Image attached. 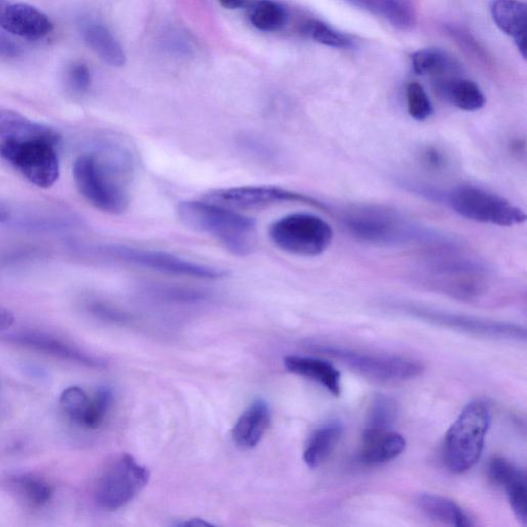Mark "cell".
<instances>
[{
  "instance_id": "ffe728a7",
  "label": "cell",
  "mask_w": 527,
  "mask_h": 527,
  "mask_svg": "<svg viewBox=\"0 0 527 527\" xmlns=\"http://www.w3.org/2000/svg\"><path fill=\"white\" fill-rule=\"evenodd\" d=\"M438 94L453 107L465 112H477L486 102L480 87L473 81L453 76L434 80Z\"/></svg>"
},
{
  "instance_id": "8fae6325",
  "label": "cell",
  "mask_w": 527,
  "mask_h": 527,
  "mask_svg": "<svg viewBox=\"0 0 527 527\" xmlns=\"http://www.w3.org/2000/svg\"><path fill=\"white\" fill-rule=\"evenodd\" d=\"M104 253L123 263L169 275L204 280H218L228 275V271L220 267L192 262L166 252L133 248L129 245H109L104 248Z\"/></svg>"
},
{
  "instance_id": "5b68a950",
  "label": "cell",
  "mask_w": 527,
  "mask_h": 527,
  "mask_svg": "<svg viewBox=\"0 0 527 527\" xmlns=\"http://www.w3.org/2000/svg\"><path fill=\"white\" fill-rule=\"evenodd\" d=\"M347 232L357 240L376 247H399L411 243L439 244L442 236L416 226L393 210L378 207L355 209L344 219Z\"/></svg>"
},
{
  "instance_id": "52a82bcc",
  "label": "cell",
  "mask_w": 527,
  "mask_h": 527,
  "mask_svg": "<svg viewBox=\"0 0 527 527\" xmlns=\"http://www.w3.org/2000/svg\"><path fill=\"white\" fill-rule=\"evenodd\" d=\"M269 237L280 251L311 258L323 255L330 248L334 232L322 218L298 213L275 221L269 228Z\"/></svg>"
},
{
  "instance_id": "277c9868",
  "label": "cell",
  "mask_w": 527,
  "mask_h": 527,
  "mask_svg": "<svg viewBox=\"0 0 527 527\" xmlns=\"http://www.w3.org/2000/svg\"><path fill=\"white\" fill-rule=\"evenodd\" d=\"M431 248L420 265V277L427 286L461 300L479 298L486 291L488 273L479 261L456 251L449 241Z\"/></svg>"
},
{
  "instance_id": "9a60e30c",
  "label": "cell",
  "mask_w": 527,
  "mask_h": 527,
  "mask_svg": "<svg viewBox=\"0 0 527 527\" xmlns=\"http://www.w3.org/2000/svg\"><path fill=\"white\" fill-rule=\"evenodd\" d=\"M0 26L17 37L39 41L49 35L54 25L49 17L27 4L0 2Z\"/></svg>"
},
{
  "instance_id": "d590c367",
  "label": "cell",
  "mask_w": 527,
  "mask_h": 527,
  "mask_svg": "<svg viewBox=\"0 0 527 527\" xmlns=\"http://www.w3.org/2000/svg\"><path fill=\"white\" fill-rule=\"evenodd\" d=\"M14 315L7 308L0 307V331L9 329L14 324Z\"/></svg>"
},
{
  "instance_id": "e575fe53",
  "label": "cell",
  "mask_w": 527,
  "mask_h": 527,
  "mask_svg": "<svg viewBox=\"0 0 527 527\" xmlns=\"http://www.w3.org/2000/svg\"><path fill=\"white\" fill-rule=\"evenodd\" d=\"M421 160L425 165L433 170H442L446 167V157L436 148H427L421 154Z\"/></svg>"
},
{
  "instance_id": "f35d334b",
  "label": "cell",
  "mask_w": 527,
  "mask_h": 527,
  "mask_svg": "<svg viewBox=\"0 0 527 527\" xmlns=\"http://www.w3.org/2000/svg\"><path fill=\"white\" fill-rule=\"evenodd\" d=\"M9 220V215L6 210L0 207V223H4Z\"/></svg>"
},
{
  "instance_id": "603a6c76",
  "label": "cell",
  "mask_w": 527,
  "mask_h": 527,
  "mask_svg": "<svg viewBox=\"0 0 527 527\" xmlns=\"http://www.w3.org/2000/svg\"><path fill=\"white\" fill-rule=\"evenodd\" d=\"M401 30H410L416 24V12L411 0H347Z\"/></svg>"
},
{
  "instance_id": "d6986e66",
  "label": "cell",
  "mask_w": 527,
  "mask_h": 527,
  "mask_svg": "<svg viewBox=\"0 0 527 527\" xmlns=\"http://www.w3.org/2000/svg\"><path fill=\"white\" fill-rule=\"evenodd\" d=\"M80 32L87 46L105 63L114 67L125 64V52L107 26L96 20L86 19L80 23Z\"/></svg>"
},
{
  "instance_id": "4fadbf2b",
  "label": "cell",
  "mask_w": 527,
  "mask_h": 527,
  "mask_svg": "<svg viewBox=\"0 0 527 527\" xmlns=\"http://www.w3.org/2000/svg\"><path fill=\"white\" fill-rule=\"evenodd\" d=\"M403 310L419 320L477 336L509 340H525L526 338L525 329L512 324L487 321L473 318V316L411 304L403 306Z\"/></svg>"
},
{
  "instance_id": "484cf974",
  "label": "cell",
  "mask_w": 527,
  "mask_h": 527,
  "mask_svg": "<svg viewBox=\"0 0 527 527\" xmlns=\"http://www.w3.org/2000/svg\"><path fill=\"white\" fill-rule=\"evenodd\" d=\"M343 434L338 421L316 430L310 437L303 453V460L310 469L319 468L330 456Z\"/></svg>"
},
{
  "instance_id": "1f68e13d",
  "label": "cell",
  "mask_w": 527,
  "mask_h": 527,
  "mask_svg": "<svg viewBox=\"0 0 527 527\" xmlns=\"http://www.w3.org/2000/svg\"><path fill=\"white\" fill-rule=\"evenodd\" d=\"M408 113L416 121H426L434 113L432 102L425 88L417 82H411L406 88Z\"/></svg>"
},
{
  "instance_id": "30bf717a",
  "label": "cell",
  "mask_w": 527,
  "mask_h": 527,
  "mask_svg": "<svg viewBox=\"0 0 527 527\" xmlns=\"http://www.w3.org/2000/svg\"><path fill=\"white\" fill-rule=\"evenodd\" d=\"M316 348L319 353L330 356L351 370L380 382L407 381L417 378L425 371L421 362L411 358L366 354L332 345H320Z\"/></svg>"
},
{
  "instance_id": "2e32d148",
  "label": "cell",
  "mask_w": 527,
  "mask_h": 527,
  "mask_svg": "<svg viewBox=\"0 0 527 527\" xmlns=\"http://www.w3.org/2000/svg\"><path fill=\"white\" fill-rule=\"evenodd\" d=\"M489 476L506 491L509 504L518 519L527 524V483L526 474L513 463L498 458L489 464Z\"/></svg>"
},
{
  "instance_id": "8d00e7d4",
  "label": "cell",
  "mask_w": 527,
  "mask_h": 527,
  "mask_svg": "<svg viewBox=\"0 0 527 527\" xmlns=\"http://www.w3.org/2000/svg\"><path fill=\"white\" fill-rule=\"evenodd\" d=\"M219 3L226 9L237 10L244 6L245 0H219Z\"/></svg>"
},
{
  "instance_id": "e0dca14e",
  "label": "cell",
  "mask_w": 527,
  "mask_h": 527,
  "mask_svg": "<svg viewBox=\"0 0 527 527\" xmlns=\"http://www.w3.org/2000/svg\"><path fill=\"white\" fill-rule=\"evenodd\" d=\"M406 448L405 438L391 430L366 429L362 436L360 460L367 465L389 463Z\"/></svg>"
},
{
  "instance_id": "7a4b0ae2",
  "label": "cell",
  "mask_w": 527,
  "mask_h": 527,
  "mask_svg": "<svg viewBox=\"0 0 527 527\" xmlns=\"http://www.w3.org/2000/svg\"><path fill=\"white\" fill-rule=\"evenodd\" d=\"M132 171L126 153L109 162L94 155H82L73 170L75 184L84 199L100 212L114 216L128 209L127 182Z\"/></svg>"
},
{
  "instance_id": "d4e9b609",
  "label": "cell",
  "mask_w": 527,
  "mask_h": 527,
  "mask_svg": "<svg viewBox=\"0 0 527 527\" xmlns=\"http://www.w3.org/2000/svg\"><path fill=\"white\" fill-rule=\"evenodd\" d=\"M413 72L418 76H429L434 80L458 76L460 65L447 52L428 48L416 51L411 56Z\"/></svg>"
},
{
  "instance_id": "74e56055",
  "label": "cell",
  "mask_w": 527,
  "mask_h": 527,
  "mask_svg": "<svg viewBox=\"0 0 527 527\" xmlns=\"http://www.w3.org/2000/svg\"><path fill=\"white\" fill-rule=\"evenodd\" d=\"M182 526H209L212 525L210 523L201 521L200 519L191 520L189 522H185L181 524Z\"/></svg>"
},
{
  "instance_id": "4316f807",
  "label": "cell",
  "mask_w": 527,
  "mask_h": 527,
  "mask_svg": "<svg viewBox=\"0 0 527 527\" xmlns=\"http://www.w3.org/2000/svg\"><path fill=\"white\" fill-rule=\"evenodd\" d=\"M421 512L430 519L455 527L473 526L471 518L454 502L438 495H423L417 500Z\"/></svg>"
},
{
  "instance_id": "f546056e",
  "label": "cell",
  "mask_w": 527,
  "mask_h": 527,
  "mask_svg": "<svg viewBox=\"0 0 527 527\" xmlns=\"http://www.w3.org/2000/svg\"><path fill=\"white\" fill-rule=\"evenodd\" d=\"M302 31L312 41L331 48L349 49L355 46V41L349 35L321 20L310 19L306 21Z\"/></svg>"
},
{
  "instance_id": "4dcf8cb0",
  "label": "cell",
  "mask_w": 527,
  "mask_h": 527,
  "mask_svg": "<svg viewBox=\"0 0 527 527\" xmlns=\"http://www.w3.org/2000/svg\"><path fill=\"white\" fill-rule=\"evenodd\" d=\"M397 403L385 395H377L371 405L366 429L391 430L397 419Z\"/></svg>"
},
{
  "instance_id": "f1b7e54d",
  "label": "cell",
  "mask_w": 527,
  "mask_h": 527,
  "mask_svg": "<svg viewBox=\"0 0 527 527\" xmlns=\"http://www.w3.org/2000/svg\"><path fill=\"white\" fill-rule=\"evenodd\" d=\"M13 486L17 493L34 508L48 504L53 496L52 486L41 477L34 475H20L13 479Z\"/></svg>"
},
{
  "instance_id": "7c38bea8",
  "label": "cell",
  "mask_w": 527,
  "mask_h": 527,
  "mask_svg": "<svg viewBox=\"0 0 527 527\" xmlns=\"http://www.w3.org/2000/svg\"><path fill=\"white\" fill-rule=\"evenodd\" d=\"M205 200L231 209H261L276 204L302 203L316 208L327 206L310 196L273 186H247L210 191Z\"/></svg>"
},
{
  "instance_id": "7402d4cb",
  "label": "cell",
  "mask_w": 527,
  "mask_h": 527,
  "mask_svg": "<svg viewBox=\"0 0 527 527\" xmlns=\"http://www.w3.org/2000/svg\"><path fill=\"white\" fill-rule=\"evenodd\" d=\"M289 372L320 383L335 397L341 395V374L329 362L307 357L291 356L285 359Z\"/></svg>"
},
{
  "instance_id": "3957f363",
  "label": "cell",
  "mask_w": 527,
  "mask_h": 527,
  "mask_svg": "<svg viewBox=\"0 0 527 527\" xmlns=\"http://www.w3.org/2000/svg\"><path fill=\"white\" fill-rule=\"evenodd\" d=\"M177 212L185 226L214 237L234 256L247 257L256 249V222L235 209L207 200H186L179 203Z\"/></svg>"
},
{
  "instance_id": "ba28073f",
  "label": "cell",
  "mask_w": 527,
  "mask_h": 527,
  "mask_svg": "<svg viewBox=\"0 0 527 527\" xmlns=\"http://www.w3.org/2000/svg\"><path fill=\"white\" fill-rule=\"evenodd\" d=\"M446 203L459 216L482 224L513 227L523 224L522 209L502 196L476 186H460L449 191Z\"/></svg>"
},
{
  "instance_id": "44dd1931",
  "label": "cell",
  "mask_w": 527,
  "mask_h": 527,
  "mask_svg": "<svg viewBox=\"0 0 527 527\" xmlns=\"http://www.w3.org/2000/svg\"><path fill=\"white\" fill-rule=\"evenodd\" d=\"M491 17L497 26L514 39L522 57L526 58V6L517 0H494L490 5Z\"/></svg>"
},
{
  "instance_id": "d6a6232c",
  "label": "cell",
  "mask_w": 527,
  "mask_h": 527,
  "mask_svg": "<svg viewBox=\"0 0 527 527\" xmlns=\"http://www.w3.org/2000/svg\"><path fill=\"white\" fill-rule=\"evenodd\" d=\"M68 83L72 89L79 93H86L92 84V76L89 67L84 63H76L70 67L68 72Z\"/></svg>"
},
{
  "instance_id": "9c48e42d",
  "label": "cell",
  "mask_w": 527,
  "mask_h": 527,
  "mask_svg": "<svg viewBox=\"0 0 527 527\" xmlns=\"http://www.w3.org/2000/svg\"><path fill=\"white\" fill-rule=\"evenodd\" d=\"M149 480L148 469L131 455L118 456L100 474L95 485V502L103 510L117 511L132 502Z\"/></svg>"
},
{
  "instance_id": "ac0fdd59",
  "label": "cell",
  "mask_w": 527,
  "mask_h": 527,
  "mask_svg": "<svg viewBox=\"0 0 527 527\" xmlns=\"http://www.w3.org/2000/svg\"><path fill=\"white\" fill-rule=\"evenodd\" d=\"M270 423V410L264 400H257L238 418L232 431L237 447L248 450L256 447L265 435Z\"/></svg>"
},
{
  "instance_id": "83f0119b",
  "label": "cell",
  "mask_w": 527,
  "mask_h": 527,
  "mask_svg": "<svg viewBox=\"0 0 527 527\" xmlns=\"http://www.w3.org/2000/svg\"><path fill=\"white\" fill-rule=\"evenodd\" d=\"M251 23L264 32L283 29L288 22V12L274 0H258L250 9Z\"/></svg>"
},
{
  "instance_id": "5bb4252c",
  "label": "cell",
  "mask_w": 527,
  "mask_h": 527,
  "mask_svg": "<svg viewBox=\"0 0 527 527\" xmlns=\"http://www.w3.org/2000/svg\"><path fill=\"white\" fill-rule=\"evenodd\" d=\"M113 404V394L108 388L99 389L90 398L79 386H70L60 397V405L68 418L77 425L95 430L99 428Z\"/></svg>"
},
{
  "instance_id": "836d02e7",
  "label": "cell",
  "mask_w": 527,
  "mask_h": 527,
  "mask_svg": "<svg viewBox=\"0 0 527 527\" xmlns=\"http://www.w3.org/2000/svg\"><path fill=\"white\" fill-rule=\"evenodd\" d=\"M8 32L0 26V57L16 59L22 55V48L11 39Z\"/></svg>"
},
{
  "instance_id": "cb8c5ba5",
  "label": "cell",
  "mask_w": 527,
  "mask_h": 527,
  "mask_svg": "<svg viewBox=\"0 0 527 527\" xmlns=\"http://www.w3.org/2000/svg\"><path fill=\"white\" fill-rule=\"evenodd\" d=\"M12 339L18 344L37 349L42 351V353L64 360L78 362L91 367H98L101 365L97 360L84 354L80 349L57 338H53L50 335L41 333H23L12 337Z\"/></svg>"
},
{
  "instance_id": "6da1fadb",
  "label": "cell",
  "mask_w": 527,
  "mask_h": 527,
  "mask_svg": "<svg viewBox=\"0 0 527 527\" xmlns=\"http://www.w3.org/2000/svg\"><path fill=\"white\" fill-rule=\"evenodd\" d=\"M60 138L46 125L0 109V158L34 186L49 189L58 181Z\"/></svg>"
},
{
  "instance_id": "8992f818",
  "label": "cell",
  "mask_w": 527,
  "mask_h": 527,
  "mask_svg": "<svg viewBox=\"0 0 527 527\" xmlns=\"http://www.w3.org/2000/svg\"><path fill=\"white\" fill-rule=\"evenodd\" d=\"M490 423V408L481 401L468 404L456 418L446 434L444 450L452 473H466L479 462Z\"/></svg>"
}]
</instances>
